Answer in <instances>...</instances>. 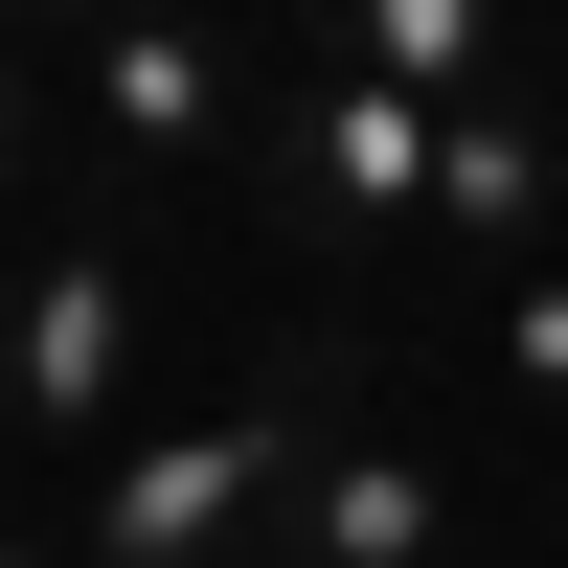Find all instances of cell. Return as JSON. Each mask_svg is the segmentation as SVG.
<instances>
[{
    "mask_svg": "<svg viewBox=\"0 0 568 568\" xmlns=\"http://www.w3.org/2000/svg\"><path fill=\"white\" fill-rule=\"evenodd\" d=\"M136 409V273L114 251H23L0 273V433L23 455H114Z\"/></svg>",
    "mask_w": 568,
    "mask_h": 568,
    "instance_id": "277c9868",
    "label": "cell"
},
{
    "mask_svg": "<svg viewBox=\"0 0 568 568\" xmlns=\"http://www.w3.org/2000/svg\"><path fill=\"white\" fill-rule=\"evenodd\" d=\"M273 568H455V478H433V455H387V433H318L296 546H273Z\"/></svg>",
    "mask_w": 568,
    "mask_h": 568,
    "instance_id": "8992f818",
    "label": "cell"
},
{
    "mask_svg": "<svg viewBox=\"0 0 568 568\" xmlns=\"http://www.w3.org/2000/svg\"><path fill=\"white\" fill-rule=\"evenodd\" d=\"M500 387L568 433V251H546V273H500Z\"/></svg>",
    "mask_w": 568,
    "mask_h": 568,
    "instance_id": "52a82bcc",
    "label": "cell"
},
{
    "mask_svg": "<svg viewBox=\"0 0 568 568\" xmlns=\"http://www.w3.org/2000/svg\"><path fill=\"white\" fill-rule=\"evenodd\" d=\"M0 568H91V546H23V524H0Z\"/></svg>",
    "mask_w": 568,
    "mask_h": 568,
    "instance_id": "30bf717a",
    "label": "cell"
},
{
    "mask_svg": "<svg viewBox=\"0 0 568 568\" xmlns=\"http://www.w3.org/2000/svg\"><path fill=\"white\" fill-rule=\"evenodd\" d=\"M23 160H45V45L0 23V205H23Z\"/></svg>",
    "mask_w": 568,
    "mask_h": 568,
    "instance_id": "ba28073f",
    "label": "cell"
},
{
    "mask_svg": "<svg viewBox=\"0 0 568 568\" xmlns=\"http://www.w3.org/2000/svg\"><path fill=\"white\" fill-rule=\"evenodd\" d=\"M0 23H23V45H91V23H114V0H0Z\"/></svg>",
    "mask_w": 568,
    "mask_h": 568,
    "instance_id": "9c48e42d",
    "label": "cell"
},
{
    "mask_svg": "<svg viewBox=\"0 0 568 568\" xmlns=\"http://www.w3.org/2000/svg\"><path fill=\"white\" fill-rule=\"evenodd\" d=\"M433 136H455V91H387L364 45L273 69V114H251V205H273V251H296V273L433 251Z\"/></svg>",
    "mask_w": 568,
    "mask_h": 568,
    "instance_id": "7a4b0ae2",
    "label": "cell"
},
{
    "mask_svg": "<svg viewBox=\"0 0 568 568\" xmlns=\"http://www.w3.org/2000/svg\"><path fill=\"white\" fill-rule=\"evenodd\" d=\"M69 91H91L114 160H251V114H273V69H251L227 0H114V23L69 45Z\"/></svg>",
    "mask_w": 568,
    "mask_h": 568,
    "instance_id": "3957f363",
    "label": "cell"
},
{
    "mask_svg": "<svg viewBox=\"0 0 568 568\" xmlns=\"http://www.w3.org/2000/svg\"><path fill=\"white\" fill-rule=\"evenodd\" d=\"M433 251L478 273V296L568 251V114H546V91H455V136H433Z\"/></svg>",
    "mask_w": 568,
    "mask_h": 568,
    "instance_id": "5b68a950",
    "label": "cell"
},
{
    "mask_svg": "<svg viewBox=\"0 0 568 568\" xmlns=\"http://www.w3.org/2000/svg\"><path fill=\"white\" fill-rule=\"evenodd\" d=\"M318 433H342V318H318V342L273 364L251 409L91 455V568H273V546H296V478H318Z\"/></svg>",
    "mask_w": 568,
    "mask_h": 568,
    "instance_id": "6da1fadb",
    "label": "cell"
}]
</instances>
